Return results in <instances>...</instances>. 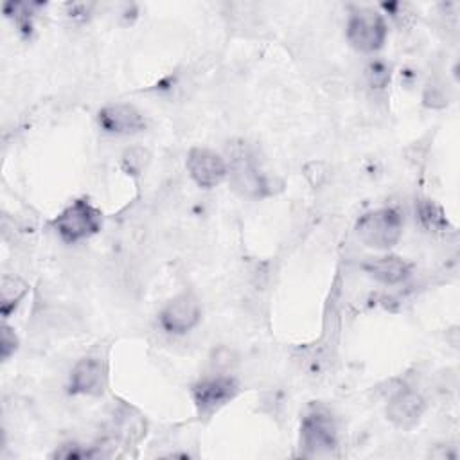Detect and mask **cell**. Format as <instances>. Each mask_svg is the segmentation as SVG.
Segmentation results:
<instances>
[{"mask_svg": "<svg viewBox=\"0 0 460 460\" xmlns=\"http://www.w3.org/2000/svg\"><path fill=\"white\" fill-rule=\"evenodd\" d=\"M417 217L420 225L429 232H440L447 226V219L438 205H435L431 199H420L415 207Z\"/></svg>", "mask_w": 460, "mask_h": 460, "instance_id": "cell-14", "label": "cell"}, {"mask_svg": "<svg viewBox=\"0 0 460 460\" xmlns=\"http://www.w3.org/2000/svg\"><path fill=\"white\" fill-rule=\"evenodd\" d=\"M338 433L329 411L316 408L309 411L300 426V455L325 456L336 449Z\"/></svg>", "mask_w": 460, "mask_h": 460, "instance_id": "cell-4", "label": "cell"}, {"mask_svg": "<svg viewBox=\"0 0 460 460\" xmlns=\"http://www.w3.org/2000/svg\"><path fill=\"white\" fill-rule=\"evenodd\" d=\"M228 155V174L237 192L250 198H264L273 192L271 180L261 171L257 158L246 142L232 144Z\"/></svg>", "mask_w": 460, "mask_h": 460, "instance_id": "cell-1", "label": "cell"}, {"mask_svg": "<svg viewBox=\"0 0 460 460\" xmlns=\"http://www.w3.org/2000/svg\"><path fill=\"white\" fill-rule=\"evenodd\" d=\"M388 34L383 14L363 7L350 14L347 22V40L359 52H376L385 45Z\"/></svg>", "mask_w": 460, "mask_h": 460, "instance_id": "cell-5", "label": "cell"}, {"mask_svg": "<svg viewBox=\"0 0 460 460\" xmlns=\"http://www.w3.org/2000/svg\"><path fill=\"white\" fill-rule=\"evenodd\" d=\"M239 386L234 377H208L192 386V399L199 415H210L235 397Z\"/></svg>", "mask_w": 460, "mask_h": 460, "instance_id": "cell-8", "label": "cell"}, {"mask_svg": "<svg viewBox=\"0 0 460 460\" xmlns=\"http://www.w3.org/2000/svg\"><path fill=\"white\" fill-rule=\"evenodd\" d=\"M54 456H58V458H83V456H88V451L79 449V446H75V444H68V446H63V449L56 451Z\"/></svg>", "mask_w": 460, "mask_h": 460, "instance_id": "cell-18", "label": "cell"}, {"mask_svg": "<svg viewBox=\"0 0 460 460\" xmlns=\"http://www.w3.org/2000/svg\"><path fill=\"white\" fill-rule=\"evenodd\" d=\"M147 164V153L140 147H133V149H128L124 155H122V167L128 174L131 176H137L142 172V169L146 167Z\"/></svg>", "mask_w": 460, "mask_h": 460, "instance_id": "cell-16", "label": "cell"}, {"mask_svg": "<svg viewBox=\"0 0 460 460\" xmlns=\"http://www.w3.org/2000/svg\"><path fill=\"white\" fill-rule=\"evenodd\" d=\"M27 293V284L18 279V277H9L5 275L2 279V286H0V305H2V314L4 318H7L16 305L20 304V300L25 296Z\"/></svg>", "mask_w": 460, "mask_h": 460, "instance_id": "cell-13", "label": "cell"}, {"mask_svg": "<svg viewBox=\"0 0 460 460\" xmlns=\"http://www.w3.org/2000/svg\"><path fill=\"white\" fill-rule=\"evenodd\" d=\"M99 126L111 135H133L146 129L144 115L133 104H108L97 113Z\"/></svg>", "mask_w": 460, "mask_h": 460, "instance_id": "cell-9", "label": "cell"}, {"mask_svg": "<svg viewBox=\"0 0 460 460\" xmlns=\"http://www.w3.org/2000/svg\"><path fill=\"white\" fill-rule=\"evenodd\" d=\"M160 325L169 334H185L192 331L201 318L199 300L192 293H180L160 311Z\"/></svg>", "mask_w": 460, "mask_h": 460, "instance_id": "cell-6", "label": "cell"}, {"mask_svg": "<svg viewBox=\"0 0 460 460\" xmlns=\"http://www.w3.org/2000/svg\"><path fill=\"white\" fill-rule=\"evenodd\" d=\"M361 268L368 277L376 279L381 284H388V286L402 282L404 279H408V275L411 271V266L397 255L370 259V261L363 262Z\"/></svg>", "mask_w": 460, "mask_h": 460, "instance_id": "cell-12", "label": "cell"}, {"mask_svg": "<svg viewBox=\"0 0 460 460\" xmlns=\"http://www.w3.org/2000/svg\"><path fill=\"white\" fill-rule=\"evenodd\" d=\"M367 81L372 88H385L390 83V66L385 61H372L368 63L367 70Z\"/></svg>", "mask_w": 460, "mask_h": 460, "instance_id": "cell-15", "label": "cell"}, {"mask_svg": "<svg viewBox=\"0 0 460 460\" xmlns=\"http://www.w3.org/2000/svg\"><path fill=\"white\" fill-rule=\"evenodd\" d=\"M359 241L376 250H388L401 239L402 217L392 207H383L363 214L356 223Z\"/></svg>", "mask_w": 460, "mask_h": 460, "instance_id": "cell-3", "label": "cell"}, {"mask_svg": "<svg viewBox=\"0 0 460 460\" xmlns=\"http://www.w3.org/2000/svg\"><path fill=\"white\" fill-rule=\"evenodd\" d=\"M106 388V368L97 358H83L70 372L68 392L75 395L97 397Z\"/></svg>", "mask_w": 460, "mask_h": 460, "instance_id": "cell-10", "label": "cell"}, {"mask_svg": "<svg viewBox=\"0 0 460 460\" xmlns=\"http://www.w3.org/2000/svg\"><path fill=\"white\" fill-rule=\"evenodd\" d=\"M426 411L424 397L410 388L399 390L386 404L388 420L402 429H411Z\"/></svg>", "mask_w": 460, "mask_h": 460, "instance_id": "cell-11", "label": "cell"}, {"mask_svg": "<svg viewBox=\"0 0 460 460\" xmlns=\"http://www.w3.org/2000/svg\"><path fill=\"white\" fill-rule=\"evenodd\" d=\"M187 171L196 185L212 189L226 178L228 165L219 153L207 147H192L187 156Z\"/></svg>", "mask_w": 460, "mask_h": 460, "instance_id": "cell-7", "label": "cell"}, {"mask_svg": "<svg viewBox=\"0 0 460 460\" xmlns=\"http://www.w3.org/2000/svg\"><path fill=\"white\" fill-rule=\"evenodd\" d=\"M50 225L65 243L74 244L97 234L102 225V216L88 199L79 198L65 207Z\"/></svg>", "mask_w": 460, "mask_h": 460, "instance_id": "cell-2", "label": "cell"}, {"mask_svg": "<svg viewBox=\"0 0 460 460\" xmlns=\"http://www.w3.org/2000/svg\"><path fill=\"white\" fill-rule=\"evenodd\" d=\"M18 349V338L14 334V331L9 325L2 327V334H0V358L2 361L9 359L14 350Z\"/></svg>", "mask_w": 460, "mask_h": 460, "instance_id": "cell-17", "label": "cell"}]
</instances>
